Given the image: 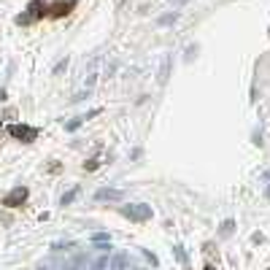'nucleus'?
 Wrapping results in <instances>:
<instances>
[{"instance_id": "18", "label": "nucleus", "mask_w": 270, "mask_h": 270, "mask_svg": "<svg viewBox=\"0 0 270 270\" xmlns=\"http://www.w3.org/2000/svg\"><path fill=\"white\" fill-rule=\"evenodd\" d=\"M184 3H189V0H173V6H176V8H178V6H184Z\"/></svg>"}, {"instance_id": "3", "label": "nucleus", "mask_w": 270, "mask_h": 270, "mask_svg": "<svg viewBox=\"0 0 270 270\" xmlns=\"http://www.w3.org/2000/svg\"><path fill=\"white\" fill-rule=\"evenodd\" d=\"M27 187H14L11 192L6 195V200H3V205H8V208H19L24 200H27Z\"/></svg>"}, {"instance_id": "15", "label": "nucleus", "mask_w": 270, "mask_h": 270, "mask_svg": "<svg viewBox=\"0 0 270 270\" xmlns=\"http://www.w3.org/2000/svg\"><path fill=\"white\" fill-rule=\"evenodd\" d=\"M65 68H68V59H59V63H57V68H54V73H63Z\"/></svg>"}, {"instance_id": "2", "label": "nucleus", "mask_w": 270, "mask_h": 270, "mask_svg": "<svg viewBox=\"0 0 270 270\" xmlns=\"http://www.w3.org/2000/svg\"><path fill=\"white\" fill-rule=\"evenodd\" d=\"M8 135L16 138V141H22V143H33L38 138V130L30 127V125H11L8 127Z\"/></svg>"}, {"instance_id": "17", "label": "nucleus", "mask_w": 270, "mask_h": 270, "mask_svg": "<svg viewBox=\"0 0 270 270\" xmlns=\"http://www.w3.org/2000/svg\"><path fill=\"white\" fill-rule=\"evenodd\" d=\"M176 257L181 259V262H187V254H184V251H181V246H176Z\"/></svg>"}, {"instance_id": "5", "label": "nucleus", "mask_w": 270, "mask_h": 270, "mask_svg": "<svg viewBox=\"0 0 270 270\" xmlns=\"http://www.w3.org/2000/svg\"><path fill=\"white\" fill-rule=\"evenodd\" d=\"M49 14V3L46 0H30V6H27V16L33 22L41 19V16H46Z\"/></svg>"}, {"instance_id": "8", "label": "nucleus", "mask_w": 270, "mask_h": 270, "mask_svg": "<svg viewBox=\"0 0 270 270\" xmlns=\"http://www.w3.org/2000/svg\"><path fill=\"white\" fill-rule=\"evenodd\" d=\"M92 243H95V246L108 249V246H111V235H108V232H95V235H92Z\"/></svg>"}, {"instance_id": "6", "label": "nucleus", "mask_w": 270, "mask_h": 270, "mask_svg": "<svg viewBox=\"0 0 270 270\" xmlns=\"http://www.w3.org/2000/svg\"><path fill=\"white\" fill-rule=\"evenodd\" d=\"M170 68H173V57H170V54H165V57H162V65H160V76H157L160 86L168 84V78H170Z\"/></svg>"}, {"instance_id": "10", "label": "nucleus", "mask_w": 270, "mask_h": 270, "mask_svg": "<svg viewBox=\"0 0 270 270\" xmlns=\"http://www.w3.org/2000/svg\"><path fill=\"white\" fill-rule=\"evenodd\" d=\"M81 125H84V116H78V119H71V122H68V125H65V130H78Z\"/></svg>"}, {"instance_id": "9", "label": "nucleus", "mask_w": 270, "mask_h": 270, "mask_svg": "<svg viewBox=\"0 0 270 270\" xmlns=\"http://www.w3.org/2000/svg\"><path fill=\"white\" fill-rule=\"evenodd\" d=\"M108 267H111V270H127V257H125V254H116V257L108 262Z\"/></svg>"}, {"instance_id": "1", "label": "nucleus", "mask_w": 270, "mask_h": 270, "mask_svg": "<svg viewBox=\"0 0 270 270\" xmlns=\"http://www.w3.org/2000/svg\"><path fill=\"white\" fill-rule=\"evenodd\" d=\"M122 216H127V219H133V222H149L152 219V205H146V203L125 205L122 208Z\"/></svg>"}, {"instance_id": "4", "label": "nucleus", "mask_w": 270, "mask_h": 270, "mask_svg": "<svg viewBox=\"0 0 270 270\" xmlns=\"http://www.w3.org/2000/svg\"><path fill=\"white\" fill-rule=\"evenodd\" d=\"M76 8V0H59V3L49 6V16H54V19H63V16H68Z\"/></svg>"}, {"instance_id": "21", "label": "nucleus", "mask_w": 270, "mask_h": 270, "mask_svg": "<svg viewBox=\"0 0 270 270\" xmlns=\"http://www.w3.org/2000/svg\"><path fill=\"white\" fill-rule=\"evenodd\" d=\"M267 270H270V267H267Z\"/></svg>"}, {"instance_id": "20", "label": "nucleus", "mask_w": 270, "mask_h": 270, "mask_svg": "<svg viewBox=\"0 0 270 270\" xmlns=\"http://www.w3.org/2000/svg\"><path fill=\"white\" fill-rule=\"evenodd\" d=\"M41 270H46V267H41Z\"/></svg>"}, {"instance_id": "7", "label": "nucleus", "mask_w": 270, "mask_h": 270, "mask_svg": "<svg viewBox=\"0 0 270 270\" xmlns=\"http://www.w3.org/2000/svg\"><path fill=\"white\" fill-rule=\"evenodd\" d=\"M95 197H98V200H122V197H125V192H122V189L103 187V189H98V192H95Z\"/></svg>"}, {"instance_id": "11", "label": "nucleus", "mask_w": 270, "mask_h": 270, "mask_svg": "<svg viewBox=\"0 0 270 270\" xmlns=\"http://www.w3.org/2000/svg\"><path fill=\"white\" fill-rule=\"evenodd\" d=\"M76 195H78V189H71L68 195H63V205H71L73 200H76Z\"/></svg>"}, {"instance_id": "16", "label": "nucleus", "mask_w": 270, "mask_h": 270, "mask_svg": "<svg viewBox=\"0 0 270 270\" xmlns=\"http://www.w3.org/2000/svg\"><path fill=\"white\" fill-rule=\"evenodd\" d=\"M98 165H100V160H89V162L84 165V168H86V170H95V168H98Z\"/></svg>"}, {"instance_id": "19", "label": "nucleus", "mask_w": 270, "mask_h": 270, "mask_svg": "<svg viewBox=\"0 0 270 270\" xmlns=\"http://www.w3.org/2000/svg\"><path fill=\"white\" fill-rule=\"evenodd\" d=\"M203 270H216V267H211V265H208V267H203Z\"/></svg>"}, {"instance_id": "14", "label": "nucleus", "mask_w": 270, "mask_h": 270, "mask_svg": "<svg viewBox=\"0 0 270 270\" xmlns=\"http://www.w3.org/2000/svg\"><path fill=\"white\" fill-rule=\"evenodd\" d=\"M232 227H235V222H232V219H227V222L222 224V235H230V232H232Z\"/></svg>"}, {"instance_id": "12", "label": "nucleus", "mask_w": 270, "mask_h": 270, "mask_svg": "<svg viewBox=\"0 0 270 270\" xmlns=\"http://www.w3.org/2000/svg\"><path fill=\"white\" fill-rule=\"evenodd\" d=\"M106 267H108V257H100L98 262L92 265V270H106Z\"/></svg>"}, {"instance_id": "13", "label": "nucleus", "mask_w": 270, "mask_h": 270, "mask_svg": "<svg viewBox=\"0 0 270 270\" xmlns=\"http://www.w3.org/2000/svg\"><path fill=\"white\" fill-rule=\"evenodd\" d=\"M176 19H178V14L173 11V14H165L162 19H160V24H170V22H176Z\"/></svg>"}]
</instances>
